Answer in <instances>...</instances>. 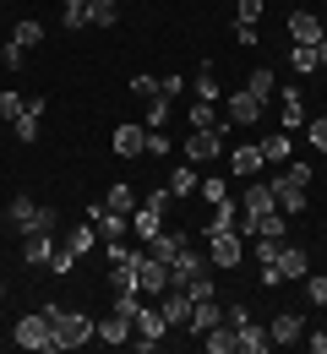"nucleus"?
I'll return each mask as SVG.
<instances>
[{
	"label": "nucleus",
	"instance_id": "nucleus-1",
	"mask_svg": "<svg viewBox=\"0 0 327 354\" xmlns=\"http://www.w3.org/2000/svg\"><path fill=\"white\" fill-rule=\"evenodd\" d=\"M39 310H44L49 322H55V354H66V349H82L88 338H98V322H88L82 310H66L60 300H44Z\"/></svg>",
	"mask_w": 327,
	"mask_h": 354
},
{
	"label": "nucleus",
	"instance_id": "nucleus-2",
	"mask_svg": "<svg viewBox=\"0 0 327 354\" xmlns=\"http://www.w3.org/2000/svg\"><path fill=\"white\" fill-rule=\"evenodd\" d=\"M17 349H33V354H55V322H49L44 310H33V316H22L17 322Z\"/></svg>",
	"mask_w": 327,
	"mask_h": 354
},
{
	"label": "nucleus",
	"instance_id": "nucleus-3",
	"mask_svg": "<svg viewBox=\"0 0 327 354\" xmlns=\"http://www.w3.org/2000/svg\"><path fill=\"white\" fill-rule=\"evenodd\" d=\"M6 223L17 234H39V229H55V207H33V196H17L6 207Z\"/></svg>",
	"mask_w": 327,
	"mask_h": 354
},
{
	"label": "nucleus",
	"instance_id": "nucleus-4",
	"mask_svg": "<svg viewBox=\"0 0 327 354\" xmlns=\"http://www.w3.org/2000/svg\"><path fill=\"white\" fill-rule=\"evenodd\" d=\"M268 185H273V196H279V213H283V218H300V213H306V185L289 175V169L273 175Z\"/></svg>",
	"mask_w": 327,
	"mask_h": 354
},
{
	"label": "nucleus",
	"instance_id": "nucleus-5",
	"mask_svg": "<svg viewBox=\"0 0 327 354\" xmlns=\"http://www.w3.org/2000/svg\"><path fill=\"white\" fill-rule=\"evenodd\" d=\"M207 257H213L218 267H240V262H245V240H240V229L207 234Z\"/></svg>",
	"mask_w": 327,
	"mask_h": 354
},
{
	"label": "nucleus",
	"instance_id": "nucleus-6",
	"mask_svg": "<svg viewBox=\"0 0 327 354\" xmlns=\"http://www.w3.org/2000/svg\"><path fill=\"white\" fill-rule=\"evenodd\" d=\"M230 327H234V354H268V349H273L268 327H256L251 316H245V322H230Z\"/></svg>",
	"mask_w": 327,
	"mask_h": 354
},
{
	"label": "nucleus",
	"instance_id": "nucleus-7",
	"mask_svg": "<svg viewBox=\"0 0 327 354\" xmlns=\"http://www.w3.org/2000/svg\"><path fill=\"white\" fill-rule=\"evenodd\" d=\"M268 338H273V349H289V344H300V338H306V322H300L295 310H279V316L268 322Z\"/></svg>",
	"mask_w": 327,
	"mask_h": 354
},
{
	"label": "nucleus",
	"instance_id": "nucleus-8",
	"mask_svg": "<svg viewBox=\"0 0 327 354\" xmlns=\"http://www.w3.org/2000/svg\"><path fill=\"white\" fill-rule=\"evenodd\" d=\"M137 289L142 295H164L169 289V267L158 257H137Z\"/></svg>",
	"mask_w": 327,
	"mask_h": 354
},
{
	"label": "nucleus",
	"instance_id": "nucleus-9",
	"mask_svg": "<svg viewBox=\"0 0 327 354\" xmlns=\"http://www.w3.org/2000/svg\"><path fill=\"white\" fill-rule=\"evenodd\" d=\"M88 223L98 229V240H120V234L131 229V218H126V213H109L104 202H93V207H88Z\"/></svg>",
	"mask_w": 327,
	"mask_h": 354
},
{
	"label": "nucleus",
	"instance_id": "nucleus-10",
	"mask_svg": "<svg viewBox=\"0 0 327 354\" xmlns=\"http://www.w3.org/2000/svg\"><path fill=\"white\" fill-rule=\"evenodd\" d=\"M224 120H230V126H256V120H262V98L240 88V93L230 98V109H224Z\"/></svg>",
	"mask_w": 327,
	"mask_h": 354
},
{
	"label": "nucleus",
	"instance_id": "nucleus-11",
	"mask_svg": "<svg viewBox=\"0 0 327 354\" xmlns=\"http://www.w3.org/2000/svg\"><path fill=\"white\" fill-rule=\"evenodd\" d=\"M218 153H224L218 131H191V136H186V164H213Z\"/></svg>",
	"mask_w": 327,
	"mask_h": 354
},
{
	"label": "nucleus",
	"instance_id": "nucleus-12",
	"mask_svg": "<svg viewBox=\"0 0 327 354\" xmlns=\"http://www.w3.org/2000/svg\"><path fill=\"white\" fill-rule=\"evenodd\" d=\"M49 257H55V229L22 234V262H28V267H49Z\"/></svg>",
	"mask_w": 327,
	"mask_h": 354
},
{
	"label": "nucleus",
	"instance_id": "nucleus-13",
	"mask_svg": "<svg viewBox=\"0 0 327 354\" xmlns=\"http://www.w3.org/2000/svg\"><path fill=\"white\" fill-rule=\"evenodd\" d=\"M98 344H109V349H126V344H131V316L109 310V316L98 322Z\"/></svg>",
	"mask_w": 327,
	"mask_h": 354
},
{
	"label": "nucleus",
	"instance_id": "nucleus-14",
	"mask_svg": "<svg viewBox=\"0 0 327 354\" xmlns=\"http://www.w3.org/2000/svg\"><path fill=\"white\" fill-rule=\"evenodd\" d=\"M322 17H311V11H289V39L295 44H322Z\"/></svg>",
	"mask_w": 327,
	"mask_h": 354
},
{
	"label": "nucleus",
	"instance_id": "nucleus-15",
	"mask_svg": "<svg viewBox=\"0 0 327 354\" xmlns=\"http://www.w3.org/2000/svg\"><path fill=\"white\" fill-rule=\"evenodd\" d=\"M131 234H142V240H158V234H164V207L137 202V213H131Z\"/></svg>",
	"mask_w": 327,
	"mask_h": 354
},
{
	"label": "nucleus",
	"instance_id": "nucleus-16",
	"mask_svg": "<svg viewBox=\"0 0 327 354\" xmlns=\"http://www.w3.org/2000/svg\"><path fill=\"white\" fill-rule=\"evenodd\" d=\"M196 272H207V257H202L196 245H186V251L169 262V289H175V283H186V278H196Z\"/></svg>",
	"mask_w": 327,
	"mask_h": 354
},
{
	"label": "nucleus",
	"instance_id": "nucleus-17",
	"mask_svg": "<svg viewBox=\"0 0 327 354\" xmlns=\"http://www.w3.org/2000/svg\"><path fill=\"white\" fill-rule=\"evenodd\" d=\"M218 322H224V306H218V300H213V295H207V300H191V333H196V338H202V333H207V327H218Z\"/></svg>",
	"mask_w": 327,
	"mask_h": 354
},
{
	"label": "nucleus",
	"instance_id": "nucleus-18",
	"mask_svg": "<svg viewBox=\"0 0 327 354\" xmlns=\"http://www.w3.org/2000/svg\"><path fill=\"white\" fill-rule=\"evenodd\" d=\"M115 153L120 158H142L147 153V126H115Z\"/></svg>",
	"mask_w": 327,
	"mask_h": 354
},
{
	"label": "nucleus",
	"instance_id": "nucleus-19",
	"mask_svg": "<svg viewBox=\"0 0 327 354\" xmlns=\"http://www.w3.org/2000/svg\"><path fill=\"white\" fill-rule=\"evenodd\" d=\"M158 310H164L169 327H186V322H191V295H186V289H164V306H158Z\"/></svg>",
	"mask_w": 327,
	"mask_h": 354
},
{
	"label": "nucleus",
	"instance_id": "nucleus-20",
	"mask_svg": "<svg viewBox=\"0 0 327 354\" xmlns=\"http://www.w3.org/2000/svg\"><path fill=\"white\" fill-rule=\"evenodd\" d=\"M279 120H283V131H306V104H300V93H295V88H283Z\"/></svg>",
	"mask_w": 327,
	"mask_h": 354
},
{
	"label": "nucleus",
	"instance_id": "nucleus-21",
	"mask_svg": "<svg viewBox=\"0 0 327 354\" xmlns=\"http://www.w3.org/2000/svg\"><path fill=\"white\" fill-rule=\"evenodd\" d=\"M283 272V278H306V272H311V257H306V251H300V245H289V240H283V251H279V262H273Z\"/></svg>",
	"mask_w": 327,
	"mask_h": 354
},
{
	"label": "nucleus",
	"instance_id": "nucleus-22",
	"mask_svg": "<svg viewBox=\"0 0 327 354\" xmlns=\"http://www.w3.org/2000/svg\"><path fill=\"white\" fill-rule=\"evenodd\" d=\"M186 245H191V234H158V240H147V257H158V262L169 267Z\"/></svg>",
	"mask_w": 327,
	"mask_h": 354
},
{
	"label": "nucleus",
	"instance_id": "nucleus-23",
	"mask_svg": "<svg viewBox=\"0 0 327 354\" xmlns=\"http://www.w3.org/2000/svg\"><path fill=\"white\" fill-rule=\"evenodd\" d=\"M196 185H202L196 164H180V169H169V196H175V202H180V196H196Z\"/></svg>",
	"mask_w": 327,
	"mask_h": 354
},
{
	"label": "nucleus",
	"instance_id": "nucleus-24",
	"mask_svg": "<svg viewBox=\"0 0 327 354\" xmlns=\"http://www.w3.org/2000/svg\"><path fill=\"white\" fill-rule=\"evenodd\" d=\"M234 223H240V202H234V196L213 202V218H207V234H224V229H234Z\"/></svg>",
	"mask_w": 327,
	"mask_h": 354
},
{
	"label": "nucleus",
	"instance_id": "nucleus-25",
	"mask_svg": "<svg viewBox=\"0 0 327 354\" xmlns=\"http://www.w3.org/2000/svg\"><path fill=\"white\" fill-rule=\"evenodd\" d=\"M262 164H268V158H262V147H256V142H251V147H234V153H230V169H234V175H245V180L256 175Z\"/></svg>",
	"mask_w": 327,
	"mask_h": 354
},
{
	"label": "nucleus",
	"instance_id": "nucleus-26",
	"mask_svg": "<svg viewBox=\"0 0 327 354\" xmlns=\"http://www.w3.org/2000/svg\"><path fill=\"white\" fill-rule=\"evenodd\" d=\"M39 115H44V98H33V104H28V109L11 120V131L22 136V142H33V136H39Z\"/></svg>",
	"mask_w": 327,
	"mask_h": 354
},
{
	"label": "nucleus",
	"instance_id": "nucleus-27",
	"mask_svg": "<svg viewBox=\"0 0 327 354\" xmlns=\"http://www.w3.org/2000/svg\"><path fill=\"white\" fill-rule=\"evenodd\" d=\"M104 207H109V213H126V218H131V213H137V191H131V185L120 180V185H109V196H104Z\"/></svg>",
	"mask_w": 327,
	"mask_h": 354
},
{
	"label": "nucleus",
	"instance_id": "nucleus-28",
	"mask_svg": "<svg viewBox=\"0 0 327 354\" xmlns=\"http://www.w3.org/2000/svg\"><path fill=\"white\" fill-rule=\"evenodd\" d=\"M202 344H207V354H234V327H230V322L207 327V333H202Z\"/></svg>",
	"mask_w": 327,
	"mask_h": 354
},
{
	"label": "nucleus",
	"instance_id": "nucleus-29",
	"mask_svg": "<svg viewBox=\"0 0 327 354\" xmlns=\"http://www.w3.org/2000/svg\"><path fill=\"white\" fill-rule=\"evenodd\" d=\"M120 22V0H93L88 6V28H115Z\"/></svg>",
	"mask_w": 327,
	"mask_h": 354
},
{
	"label": "nucleus",
	"instance_id": "nucleus-30",
	"mask_svg": "<svg viewBox=\"0 0 327 354\" xmlns=\"http://www.w3.org/2000/svg\"><path fill=\"white\" fill-rule=\"evenodd\" d=\"M11 39H17V44H22V49L44 44V22H39V17H22V22H17V28H11Z\"/></svg>",
	"mask_w": 327,
	"mask_h": 354
},
{
	"label": "nucleus",
	"instance_id": "nucleus-31",
	"mask_svg": "<svg viewBox=\"0 0 327 354\" xmlns=\"http://www.w3.org/2000/svg\"><path fill=\"white\" fill-rule=\"evenodd\" d=\"M191 126H196V131H224L230 120H218V115H213V104H202V98H196V104H191Z\"/></svg>",
	"mask_w": 327,
	"mask_h": 354
},
{
	"label": "nucleus",
	"instance_id": "nucleus-32",
	"mask_svg": "<svg viewBox=\"0 0 327 354\" xmlns=\"http://www.w3.org/2000/svg\"><path fill=\"white\" fill-rule=\"evenodd\" d=\"M289 60H295V71H322V60H317V44H289Z\"/></svg>",
	"mask_w": 327,
	"mask_h": 354
},
{
	"label": "nucleus",
	"instance_id": "nucleus-33",
	"mask_svg": "<svg viewBox=\"0 0 327 354\" xmlns=\"http://www.w3.org/2000/svg\"><path fill=\"white\" fill-rule=\"evenodd\" d=\"M256 147H262V158H268V164H283V158H289V136H283V131H273V136H262V142H256Z\"/></svg>",
	"mask_w": 327,
	"mask_h": 354
},
{
	"label": "nucleus",
	"instance_id": "nucleus-34",
	"mask_svg": "<svg viewBox=\"0 0 327 354\" xmlns=\"http://www.w3.org/2000/svg\"><path fill=\"white\" fill-rule=\"evenodd\" d=\"M279 251H283V240H273V234H256L251 240V262H279Z\"/></svg>",
	"mask_w": 327,
	"mask_h": 354
},
{
	"label": "nucleus",
	"instance_id": "nucleus-35",
	"mask_svg": "<svg viewBox=\"0 0 327 354\" xmlns=\"http://www.w3.org/2000/svg\"><path fill=\"white\" fill-rule=\"evenodd\" d=\"M245 93H256V98H262V104H268V98H273V71H268V66H256V71H251V82H245Z\"/></svg>",
	"mask_w": 327,
	"mask_h": 354
},
{
	"label": "nucleus",
	"instance_id": "nucleus-36",
	"mask_svg": "<svg viewBox=\"0 0 327 354\" xmlns=\"http://www.w3.org/2000/svg\"><path fill=\"white\" fill-rule=\"evenodd\" d=\"M88 6H93V0H66V11H60V22H66L71 33H77V28H88Z\"/></svg>",
	"mask_w": 327,
	"mask_h": 354
},
{
	"label": "nucleus",
	"instance_id": "nucleus-37",
	"mask_svg": "<svg viewBox=\"0 0 327 354\" xmlns=\"http://www.w3.org/2000/svg\"><path fill=\"white\" fill-rule=\"evenodd\" d=\"M98 240V229L93 223H77V229H71V234H66V240H60V245H71V251H77V257H82V251H88V245H93Z\"/></svg>",
	"mask_w": 327,
	"mask_h": 354
},
{
	"label": "nucleus",
	"instance_id": "nucleus-38",
	"mask_svg": "<svg viewBox=\"0 0 327 354\" xmlns=\"http://www.w3.org/2000/svg\"><path fill=\"white\" fill-rule=\"evenodd\" d=\"M131 93L147 104V98H164V82H158V77H147V71H137V77H131Z\"/></svg>",
	"mask_w": 327,
	"mask_h": 354
},
{
	"label": "nucleus",
	"instance_id": "nucleus-39",
	"mask_svg": "<svg viewBox=\"0 0 327 354\" xmlns=\"http://www.w3.org/2000/svg\"><path fill=\"white\" fill-rule=\"evenodd\" d=\"M164 120H169V98H147V131H164Z\"/></svg>",
	"mask_w": 327,
	"mask_h": 354
},
{
	"label": "nucleus",
	"instance_id": "nucleus-40",
	"mask_svg": "<svg viewBox=\"0 0 327 354\" xmlns=\"http://www.w3.org/2000/svg\"><path fill=\"white\" fill-rule=\"evenodd\" d=\"M306 300H311V306H327V272H306Z\"/></svg>",
	"mask_w": 327,
	"mask_h": 354
},
{
	"label": "nucleus",
	"instance_id": "nucleus-41",
	"mask_svg": "<svg viewBox=\"0 0 327 354\" xmlns=\"http://www.w3.org/2000/svg\"><path fill=\"white\" fill-rule=\"evenodd\" d=\"M175 289H186L191 300H207V295H213V278H207V272H196V278H186V283H175Z\"/></svg>",
	"mask_w": 327,
	"mask_h": 354
},
{
	"label": "nucleus",
	"instance_id": "nucleus-42",
	"mask_svg": "<svg viewBox=\"0 0 327 354\" xmlns=\"http://www.w3.org/2000/svg\"><path fill=\"white\" fill-rule=\"evenodd\" d=\"M22 109H28V98H22V93H0V120H17Z\"/></svg>",
	"mask_w": 327,
	"mask_h": 354
},
{
	"label": "nucleus",
	"instance_id": "nucleus-43",
	"mask_svg": "<svg viewBox=\"0 0 327 354\" xmlns=\"http://www.w3.org/2000/svg\"><path fill=\"white\" fill-rule=\"evenodd\" d=\"M196 98H202V104H213V98H218V82H213V71H207V66H202V77H196Z\"/></svg>",
	"mask_w": 327,
	"mask_h": 354
},
{
	"label": "nucleus",
	"instance_id": "nucleus-44",
	"mask_svg": "<svg viewBox=\"0 0 327 354\" xmlns=\"http://www.w3.org/2000/svg\"><path fill=\"white\" fill-rule=\"evenodd\" d=\"M77 267V251L71 245H55V257H49V272H71Z\"/></svg>",
	"mask_w": 327,
	"mask_h": 354
},
{
	"label": "nucleus",
	"instance_id": "nucleus-45",
	"mask_svg": "<svg viewBox=\"0 0 327 354\" xmlns=\"http://www.w3.org/2000/svg\"><path fill=\"white\" fill-rule=\"evenodd\" d=\"M196 191H202L207 202H224V196H230V185H224V180H218V175H207V180H202V185H196Z\"/></svg>",
	"mask_w": 327,
	"mask_h": 354
},
{
	"label": "nucleus",
	"instance_id": "nucleus-46",
	"mask_svg": "<svg viewBox=\"0 0 327 354\" xmlns=\"http://www.w3.org/2000/svg\"><path fill=\"white\" fill-rule=\"evenodd\" d=\"M306 136H311V147H322V153H327V115H322V120H306Z\"/></svg>",
	"mask_w": 327,
	"mask_h": 354
},
{
	"label": "nucleus",
	"instance_id": "nucleus-47",
	"mask_svg": "<svg viewBox=\"0 0 327 354\" xmlns=\"http://www.w3.org/2000/svg\"><path fill=\"white\" fill-rule=\"evenodd\" d=\"M22 55H28V49L17 44V39H11V44L0 49V66H6V71H17V66H22Z\"/></svg>",
	"mask_w": 327,
	"mask_h": 354
},
{
	"label": "nucleus",
	"instance_id": "nucleus-48",
	"mask_svg": "<svg viewBox=\"0 0 327 354\" xmlns=\"http://www.w3.org/2000/svg\"><path fill=\"white\" fill-rule=\"evenodd\" d=\"M234 39H240V44H262V39H256V22H234Z\"/></svg>",
	"mask_w": 327,
	"mask_h": 354
},
{
	"label": "nucleus",
	"instance_id": "nucleus-49",
	"mask_svg": "<svg viewBox=\"0 0 327 354\" xmlns=\"http://www.w3.org/2000/svg\"><path fill=\"white\" fill-rule=\"evenodd\" d=\"M256 17H262V0H240V17L234 22H256Z\"/></svg>",
	"mask_w": 327,
	"mask_h": 354
},
{
	"label": "nucleus",
	"instance_id": "nucleus-50",
	"mask_svg": "<svg viewBox=\"0 0 327 354\" xmlns=\"http://www.w3.org/2000/svg\"><path fill=\"white\" fill-rule=\"evenodd\" d=\"M147 153H158V158H164V153H169V136H164V131H147Z\"/></svg>",
	"mask_w": 327,
	"mask_h": 354
},
{
	"label": "nucleus",
	"instance_id": "nucleus-51",
	"mask_svg": "<svg viewBox=\"0 0 327 354\" xmlns=\"http://www.w3.org/2000/svg\"><path fill=\"white\" fill-rule=\"evenodd\" d=\"M279 283H283V272L273 262H262V289H279Z\"/></svg>",
	"mask_w": 327,
	"mask_h": 354
},
{
	"label": "nucleus",
	"instance_id": "nucleus-52",
	"mask_svg": "<svg viewBox=\"0 0 327 354\" xmlns=\"http://www.w3.org/2000/svg\"><path fill=\"white\" fill-rule=\"evenodd\" d=\"M306 349H311V354H327V333H306Z\"/></svg>",
	"mask_w": 327,
	"mask_h": 354
},
{
	"label": "nucleus",
	"instance_id": "nucleus-53",
	"mask_svg": "<svg viewBox=\"0 0 327 354\" xmlns=\"http://www.w3.org/2000/svg\"><path fill=\"white\" fill-rule=\"evenodd\" d=\"M317 60H322V71H327V28H322V44H317Z\"/></svg>",
	"mask_w": 327,
	"mask_h": 354
},
{
	"label": "nucleus",
	"instance_id": "nucleus-54",
	"mask_svg": "<svg viewBox=\"0 0 327 354\" xmlns=\"http://www.w3.org/2000/svg\"><path fill=\"white\" fill-rule=\"evenodd\" d=\"M0 300H6V289H0Z\"/></svg>",
	"mask_w": 327,
	"mask_h": 354
}]
</instances>
